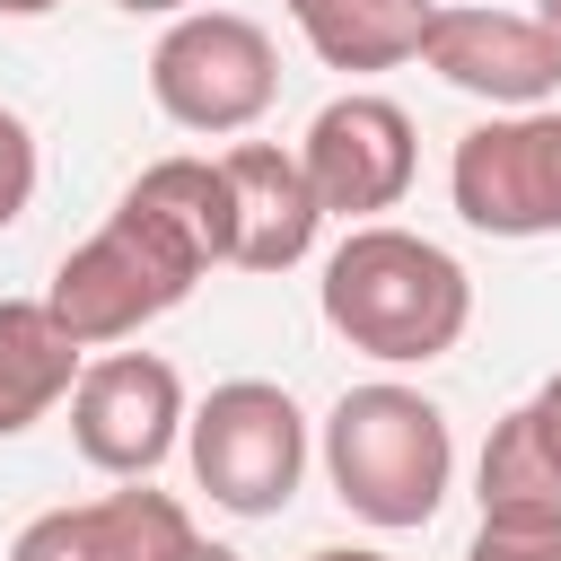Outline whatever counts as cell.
Masks as SVG:
<instances>
[{
  "label": "cell",
  "mask_w": 561,
  "mask_h": 561,
  "mask_svg": "<svg viewBox=\"0 0 561 561\" xmlns=\"http://www.w3.org/2000/svg\"><path fill=\"white\" fill-rule=\"evenodd\" d=\"M210 263H228V175L219 158H158L131 175L114 219L61 254L44 307L79 351H105L184 307Z\"/></svg>",
  "instance_id": "obj_1"
},
{
  "label": "cell",
  "mask_w": 561,
  "mask_h": 561,
  "mask_svg": "<svg viewBox=\"0 0 561 561\" xmlns=\"http://www.w3.org/2000/svg\"><path fill=\"white\" fill-rule=\"evenodd\" d=\"M316 307H324V324H333L351 351H368V359H386V368H430V359H447V351L465 342V324H473V280H465V263H456L447 245L368 219V228H351V237L324 254Z\"/></svg>",
  "instance_id": "obj_2"
},
{
  "label": "cell",
  "mask_w": 561,
  "mask_h": 561,
  "mask_svg": "<svg viewBox=\"0 0 561 561\" xmlns=\"http://www.w3.org/2000/svg\"><path fill=\"white\" fill-rule=\"evenodd\" d=\"M324 473H333V491H342L351 517H368L386 535L430 526L438 500H447V473H456L447 412L421 386L368 377V386H351L324 412Z\"/></svg>",
  "instance_id": "obj_3"
},
{
  "label": "cell",
  "mask_w": 561,
  "mask_h": 561,
  "mask_svg": "<svg viewBox=\"0 0 561 561\" xmlns=\"http://www.w3.org/2000/svg\"><path fill=\"white\" fill-rule=\"evenodd\" d=\"M184 456L193 482L210 491V508L228 517H280L298 473H307V421L289 403V386L272 377H228L184 412Z\"/></svg>",
  "instance_id": "obj_4"
},
{
  "label": "cell",
  "mask_w": 561,
  "mask_h": 561,
  "mask_svg": "<svg viewBox=\"0 0 561 561\" xmlns=\"http://www.w3.org/2000/svg\"><path fill=\"white\" fill-rule=\"evenodd\" d=\"M149 96L184 131H245L280 96V53L237 9H184L149 53Z\"/></svg>",
  "instance_id": "obj_5"
},
{
  "label": "cell",
  "mask_w": 561,
  "mask_h": 561,
  "mask_svg": "<svg viewBox=\"0 0 561 561\" xmlns=\"http://www.w3.org/2000/svg\"><path fill=\"white\" fill-rule=\"evenodd\" d=\"M447 202L482 237H561V105L473 123L447 158Z\"/></svg>",
  "instance_id": "obj_6"
},
{
  "label": "cell",
  "mask_w": 561,
  "mask_h": 561,
  "mask_svg": "<svg viewBox=\"0 0 561 561\" xmlns=\"http://www.w3.org/2000/svg\"><path fill=\"white\" fill-rule=\"evenodd\" d=\"M184 438V377L158 351H105L79 368L70 386V447L114 473V482H149Z\"/></svg>",
  "instance_id": "obj_7"
},
{
  "label": "cell",
  "mask_w": 561,
  "mask_h": 561,
  "mask_svg": "<svg viewBox=\"0 0 561 561\" xmlns=\"http://www.w3.org/2000/svg\"><path fill=\"white\" fill-rule=\"evenodd\" d=\"M298 167H307V193H316L324 219H359L368 228L377 210H394L412 193V167H421L412 114L394 96H377V88H351L307 123Z\"/></svg>",
  "instance_id": "obj_8"
},
{
  "label": "cell",
  "mask_w": 561,
  "mask_h": 561,
  "mask_svg": "<svg viewBox=\"0 0 561 561\" xmlns=\"http://www.w3.org/2000/svg\"><path fill=\"white\" fill-rule=\"evenodd\" d=\"M421 61L482 96L491 114H526V105H552L561 96V44L535 26V9H430V35H421Z\"/></svg>",
  "instance_id": "obj_9"
},
{
  "label": "cell",
  "mask_w": 561,
  "mask_h": 561,
  "mask_svg": "<svg viewBox=\"0 0 561 561\" xmlns=\"http://www.w3.org/2000/svg\"><path fill=\"white\" fill-rule=\"evenodd\" d=\"M202 535L184 517L175 491H105V500H79V508H44L18 526L9 561H184Z\"/></svg>",
  "instance_id": "obj_10"
},
{
  "label": "cell",
  "mask_w": 561,
  "mask_h": 561,
  "mask_svg": "<svg viewBox=\"0 0 561 561\" xmlns=\"http://www.w3.org/2000/svg\"><path fill=\"white\" fill-rule=\"evenodd\" d=\"M219 175H228V263H237V272H289V263H307L324 210H316V193H307L298 149L237 140V149L219 158Z\"/></svg>",
  "instance_id": "obj_11"
},
{
  "label": "cell",
  "mask_w": 561,
  "mask_h": 561,
  "mask_svg": "<svg viewBox=\"0 0 561 561\" xmlns=\"http://www.w3.org/2000/svg\"><path fill=\"white\" fill-rule=\"evenodd\" d=\"M88 351L61 333V316L44 298H0V438L35 430L53 403H70Z\"/></svg>",
  "instance_id": "obj_12"
},
{
  "label": "cell",
  "mask_w": 561,
  "mask_h": 561,
  "mask_svg": "<svg viewBox=\"0 0 561 561\" xmlns=\"http://www.w3.org/2000/svg\"><path fill=\"white\" fill-rule=\"evenodd\" d=\"M324 70H394L421 53L438 0H280Z\"/></svg>",
  "instance_id": "obj_13"
},
{
  "label": "cell",
  "mask_w": 561,
  "mask_h": 561,
  "mask_svg": "<svg viewBox=\"0 0 561 561\" xmlns=\"http://www.w3.org/2000/svg\"><path fill=\"white\" fill-rule=\"evenodd\" d=\"M482 526H561V456L543 447L535 412H500V430L482 438V473H473Z\"/></svg>",
  "instance_id": "obj_14"
},
{
  "label": "cell",
  "mask_w": 561,
  "mask_h": 561,
  "mask_svg": "<svg viewBox=\"0 0 561 561\" xmlns=\"http://www.w3.org/2000/svg\"><path fill=\"white\" fill-rule=\"evenodd\" d=\"M26 202H35V131H26V114L0 105V228L26 219Z\"/></svg>",
  "instance_id": "obj_15"
},
{
  "label": "cell",
  "mask_w": 561,
  "mask_h": 561,
  "mask_svg": "<svg viewBox=\"0 0 561 561\" xmlns=\"http://www.w3.org/2000/svg\"><path fill=\"white\" fill-rule=\"evenodd\" d=\"M465 561H561V526H482Z\"/></svg>",
  "instance_id": "obj_16"
},
{
  "label": "cell",
  "mask_w": 561,
  "mask_h": 561,
  "mask_svg": "<svg viewBox=\"0 0 561 561\" xmlns=\"http://www.w3.org/2000/svg\"><path fill=\"white\" fill-rule=\"evenodd\" d=\"M526 412H535V430H543V447H552V456H561V368H552V377H543V394H535V403H526Z\"/></svg>",
  "instance_id": "obj_17"
},
{
  "label": "cell",
  "mask_w": 561,
  "mask_h": 561,
  "mask_svg": "<svg viewBox=\"0 0 561 561\" xmlns=\"http://www.w3.org/2000/svg\"><path fill=\"white\" fill-rule=\"evenodd\" d=\"M114 9H131V18H184V9H202V0H114Z\"/></svg>",
  "instance_id": "obj_18"
},
{
  "label": "cell",
  "mask_w": 561,
  "mask_h": 561,
  "mask_svg": "<svg viewBox=\"0 0 561 561\" xmlns=\"http://www.w3.org/2000/svg\"><path fill=\"white\" fill-rule=\"evenodd\" d=\"M307 561H386V552H368V543H324V552H307Z\"/></svg>",
  "instance_id": "obj_19"
},
{
  "label": "cell",
  "mask_w": 561,
  "mask_h": 561,
  "mask_svg": "<svg viewBox=\"0 0 561 561\" xmlns=\"http://www.w3.org/2000/svg\"><path fill=\"white\" fill-rule=\"evenodd\" d=\"M61 0H0V18H53Z\"/></svg>",
  "instance_id": "obj_20"
},
{
  "label": "cell",
  "mask_w": 561,
  "mask_h": 561,
  "mask_svg": "<svg viewBox=\"0 0 561 561\" xmlns=\"http://www.w3.org/2000/svg\"><path fill=\"white\" fill-rule=\"evenodd\" d=\"M535 26H543V35L561 44V0H535Z\"/></svg>",
  "instance_id": "obj_21"
},
{
  "label": "cell",
  "mask_w": 561,
  "mask_h": 561,
  "mask_svg": "<svg viewBox=\"0 0 561 561\" xmlns=\"http://www.w3.org/2000/svg\"><path fill=\"white\" fill-rule=\"evenodd\" d=\"M184 561H245V552H228V543H193Z\"/></svg>",
  "instance_id": "obj_22"
}]
</instances>
